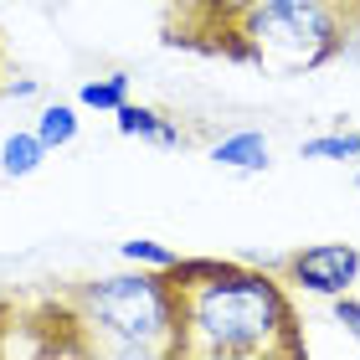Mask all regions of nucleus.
Wrapping results in <instances>:
<instances>
[{
	"mask_svg": "<svg viewBox=\"0 0 360 360\" xmlns=\"http://www.w3.org/2000/svg\"><path fill=\"white\" fill-rule=\"evenodd\" d=\"M175 360H299L309 350L293 299L273 268L232 257H175Z\"/></svg>",
	"mask_w": 360,
	"mask_h": 360,
	"instance_id": "f257e3e1",
	"label": "nucleus"
},
{
	"mask_svg": "<svg viewBox=\"0 0 360 360\" xmlns=\"http://www.w3.org/2000/svg\"><path fill=\"white\" fill-rule=\"evenodd\" d=\"M335 319L360 340V299H345V293H335Z\"/></svg>",
	"mask_w": 360,
	"mask_h": 360,
	"instance_id": "f8f14e48",
	"label": "nucleus"
},
{
	"mask_svg": "<svg viewBox=\"0 0 360 360\" xmlns=\"http://www.w3.org/2000/svg\"><path fill=\"white\" fill-rule=\"evenodd\" d=\"M68 299L77 309V319H83V335H88L93 355L113 350V355L175 360V299H170L165 268L77 283Z\"/></svg>",
	"mask_w": 360,
	"mask_h": 360,
	"instance_id": "7ed1b4c3",
	"label": "nucleus"
},
{
	"mask_svg": "<svg viewBox=\"0 0 360 360\" xmlns=\"http://www.w3.org/2000/svg\"><path fill=\"white\" fill-rule=\"evenodd\" d=\"M124 98H129V77L113 72V77H103V83H83L77 103H83V108H119Z\"/></svg>",
	"mask_w": 360,
	"mask_h": 360,
	"instance_id": "1a4fd4ad",
	"label": "nucleus"
},
{
	"mask_svg": "<svg viewBox=\"0 0 360 360\" xmlns=\"http://www.w3.org/2000/svg\"><path fill=\"white\" fill-rule=\"evenodd\" d=\"M195 31L217 37L206 52L299 77L360 46V0H201L165 41L180 46Z\"/></svg>",
	"mask_w": 360,
	"mask_h": 360,
	"instance_id": "f03ea898",
	"label": "nucleus"
},
{
	"mask_svg": "<svg viewBox=\"0 0 360 360\" xmlns=\"http://www.w3.org/2000/svg\"><path fill=\"white\" fill-rule=\"evenodd\" d=\"M41 160H46L41 134H11L6 144H0V170L6 175H31Z\"/></svg>",
	"mask_w": 360,
	"mask_h": 360,
	"instance_id": "0eeeda50",
	"label": "nucleus"
},
{
	"mask_svg": "<svg viewBox=\"0 0 360 360\" xmlns=\"http://www.w3.org/2000/svg\"><path fill=\"white\" fill-rule=\"evenodd\" d=\"M278 273H283V283H293V288H309V293L335 299V293H345L355 283L360 252L350 248V242H319V248L288 252L283 263H278Z\"/></svg>",
	"mask_w": 360,
	"mask_h": 360,
	"instance_id": "20e7f679",
	"label": "nucleus"
},
{
	"mask_svg": "<svg viewBox=\"0 0 360 360\" xmlns=\"http://www.w3.org/2000/svg\"><path fill=\"white\" fill-rule=\"evenodd\" d=\"M211 160L226 170H268V139L263 134H232V139H221L217 150H211Z\"/></svg>",
	"mask_w": 360,
	"mask_h": 360,
	"instance_id": "423d86ee",
	"label": "nucleus"
},
{
	"mask_svg": "<svg viewBox=\"0 0 360 360\" xmlns=\"http://www.w3.org/2000/svg\"><path fill=\"white\" fill-rule=\"evenodd\" d=\"M124 257H129V263H150V268H170V263H175L170 248H160V242H144V237L124 242Z\"/></svg>",
	"mask_w": 360,
	"mask_h": 360,
	"instance_id": "9b49d317",
	"label": "nucleus"
},
{
	"mask_svg": "<svg viewBox=\"0 0 360 360\" xmlns=\"http://www.w3.org/2000/svg\"><path fill=\"white\" fill-rule=\"evenodd\" d=\"M360 155V134H330V139H309L304 144V160H350Z\"/></svg>",
	"mask_w": 360,
	"mask_h": 360,
	"instance_id": "9d476101",
	"label": "nucleus"
},
{
	"mask_svg": "<svg viewBox=\"0 0 360 360\" xmlns=\"http://www.w3.org/2000/svg\"><path fill=\"white\" fill-rule=\"evenodd\" d=\"M113 124H119V134L150 139V144H160V150H180V144H186V134H180V129H170L155 108H139V103H129V98L113 108Z\"/></svg>",
	"mask_w": 360,
	"mask_h": 360,
	"instance_id": "39448f33",
	"label": "nucleus"
},
{
	"mask_svg": "<svg viewBox=\"0 0 360 360\" xmlns=\"http://www.w3.org/2000/svg\"><path fill=\"white\" fill-rule=\"evenodd\" d=\"M37 134H41L46 150H62V144L77 139V113H72L68 103H46L41 119H37Z\"/></svg>",
	"mask_w": 360,
	"mask_h": 360,
	"instance_id": "6e6552de",
	"label": "nucleus"
}]
</instances>
